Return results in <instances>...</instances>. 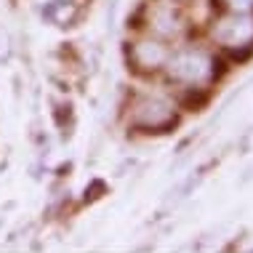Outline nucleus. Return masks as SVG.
I'll list each match as a JSON object with an SVG mask.
<instances>
[{
	"instance_id": "nucleus-1",
	"label": "nucleus",
	"mask_w": 253,
	"mask_h": 253,
	"mask_svg": "<svg viewBox=\"0 0 253 253\" xmlns=\"http://www.w3.org/2000/svg\"><path fill=\"white\" fill-rule=\"evenodd\" d=\"M211 67H213V61L203 51H187V53H179L176 59H170V75L179 80H187V83L205 80L211 75Z\"/></svg>"
},
{
	"instance_id": "nucleus-2",
	"label": "nucleus",
	"mask_w": 253,
	"mask_h": 253,
	"mask_svg": "<svg viewBox=\"0 0 253 253\" xmlns=\"http://www.w3.org/2000/svg\"><path fill=\"white\" fill-rule=\"evenodd\" d=\"M216 38L221 40L224 45H229V48L253 43V19L245 16V13H232V16L218 22Z\"/></svg>"
},
{
	"instance_id": "nucleus-3",
	"label": "nucleus",
	"mask_w": 253,
	"mask_h": 253,
	"mask_svg": "<svg viewBox=\"0 0 253 253\" xmlns=\"http://www.w3.org/2000/svg\"><path fill=\"white\" fill-rule=\"evenodd\" d=\"M133 59H136V64L139 67H160V64H166L168 61V51L163 48L160 43H149V40H144V43H139L136 45V51H133Z\"/></svg>"
},
{
	"instance_id": "nucleus-4",
	"label": "nucleus",
	"mask_w": 253,
	"mask_h": 253,
	"mask_svg": "<svg viewBox=\"0 0 253 253\" xmlns=\"http://www.w3.org/2000/svg\"><path fill=\"white\" fill-rule=\"evenodd\" d=\"M232 5H240V8H245V5H253V0H232Z\"/></svg>"
}]
</instances>
